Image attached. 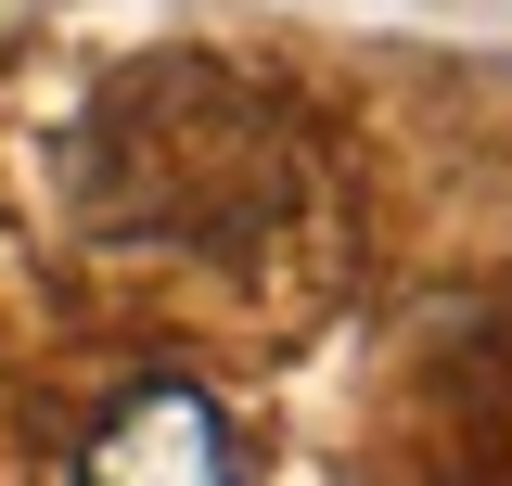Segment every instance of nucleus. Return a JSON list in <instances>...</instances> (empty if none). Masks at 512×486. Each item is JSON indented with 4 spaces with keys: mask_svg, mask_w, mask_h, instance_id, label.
I'll return each instance as SVG.
<instances>
[{
    "mask_svg": "<svg viewBox=\"0 0 512 486\" xmlns=\"http://www.w3.org/2000/svg\"><path fill=\"white\" fill-rule=\"evenodd\" d=\"M77 486H256V474H244L231 410L205 384H180V371H154L77 435Z\"/></svg>",
    "mask_w": 512,
    "mask_h": 486,
    "instance_id": "f257e3e1",
    "label": "nucleus"
}]
</instances>
